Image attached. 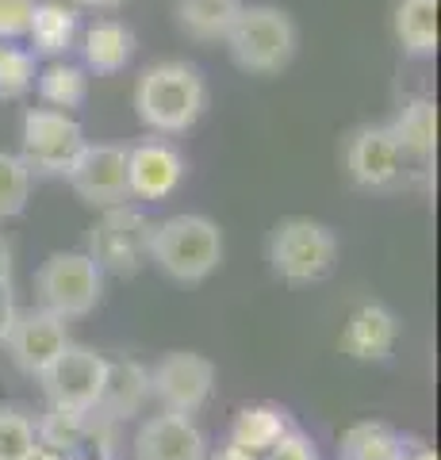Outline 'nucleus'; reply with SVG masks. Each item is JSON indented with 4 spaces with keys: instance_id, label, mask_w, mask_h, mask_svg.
Wrapping results in <instances>:
<instances>
[{
    "instance_id": "nucleus-22",
    "label": "nucleus",
    "mask_w": 441,
    "mask_h": 460,
    "mask_svg": "<svg viewBox=\"0 0 441 460\" xmlns=\"http://www.w3.org/2000/svg\"><path fill=\"white\" fill-rule=\"evenodd\" d=\"M246 8L242 0H177L181 31L196 42H219L231 31L238 12Z\"/></svg>"
},
{
    "instance_id": "nucleus-16",
    "label": "nucleus",
    "mask_w": 441,
    "mask_h": 460,
    "mask_svg": "<svg viewBox=\"0 0 441 460\" xmlns=\"http://www.w3.org/2000/svg\"><path fill=\"white\" fill-rule=\"evenodd\" d=\"M150 399V368L138 361H108L104 368V387L96 399V411L111 422H127L146 407Z\"/></svg>"
},
{
    "instance_id": "nucleus-12",
    "label": "nucleus",
    "mask_w": 441,
    "mask_h": 460,
    "mask_svg": "<svg viewBox=\"0 0 441 460\" xmlns=\"http://www.w3.org/2000/svg\"><path fill=\"white\" fill-rule=\"evenodd\" d=\"M184 154L165 138H146L127 150V192L135 199H169L184 181Z\"/></svg>"
},
{
    "instance_id": "nucleus-7",
    "label": "nucleus",
    "mask_w": 441,
    "mask_h": 460,
    "mask_svg": "<svg viewBox=\"0 0 441 460\" xmlns=\"http://www.w3.org/2000/svg\"><path fill=\"white\" fill-rule=\"evenodd\" d=\"M84 131L69 111L58 108H31L23 115V165L31 172H47V177H66L69 165L77 162V154L84 150Z\"/></svg>"
},
{
    "instance_id": "nucleus-19",
    "label": "nucleus",
    "mask_w": 441,
    "mask_h": 460,
    "mask_svg": "<svg viewBox=\"0 0 441 460\" xmlns=\"http://www.w3.org/2000/svg\"><path fill=\"white\" fill-rule=\"evenodd\" d=\"M284 429H288V414L273 402H250V407H242L231 422V445L238 449H246L253 456H265L273 445L284 438Z\"/></svg>"
},
{
    "instance_id": "nucleus-18",
    "label": "nucleus",
    "mask_w": 441,
    "mask_h": 460,
    "mask_svg": "<svg viewBox=\"0 0 441 460\" xmlns=\"http://www.w3.org/2000/svg\"><path fill=\"white\" fill-rule=\"evenodd\" d=\"M388 135L392 142L400 146V157H415V162H426L434 157V146H437V108L434 100H407L400 108V115L388 123Z\"/></svg>"
},
{
    "instance_id": "nucleus-26",
    "label": "nucleus",
    "mask_w": 441,
    "mask_h": 460,
    "mask_svg": "<svg viewBox=\"0 0 441 460\" xmlns=\"http://www.w3.org/2000/svg\"><path fill=\"white\" fill-rule=\"evenodd\" d=\"M31 196V169L23 165L20 154L0 150V219H16Z\"/></svg>"
},
{
    "instance_id": "nucleus-1",
    "label": "nucleus",
    "mask_w": 441,
    "mask_h": 460,
    "mask_svg": "<svg viewBox=\"0 0 441 460\" xmlns=\"http://www.w3.org/2000/svg\"><path fill=\"white\" fill-rule=\"evenodd\" d=\"M207 108V84L189 62H158L135 84L138 119L158 135H184Z\"/></svg>"
},
{
    "instance_id": "nucleus-15",
    "label": "nucleus",
    "mask_w": 441,
    "mask_h": 460,
    "mask_svg": "<svg viewBox=\"0 0 441 460\" xmlns=\"http://www.w3.org/2000/svg\"><path fill=\"white\" fill-rule=\"evenodd\" d=\"M400 323L384 304H361L341 330V353L353 361H384L395 349Z\"/></svg>"
},
{
    "instance_id": "nucleus-20",
    "label": "nucleus",
    "mask_w": 441,
    "mask_h": 460,
    "mask_svg": "<svg viewBox=\"0 0 441 460\" xmlns=\"http://www.w3.org/2000/svg\"><path fill=\"white\" fill-rule=\"evenodd\" d=\"M84 62L96 74H119L135 58V31L119 20H96L84 31Z\"/></svg>"
},
{
    "instance_id": "nucleus-30",
    "label": "nucleus",
    "mask_w": 441,
    "mask_h": 460,
    "mask_svg": "<svg viewBox=\"0 0 441 460\" xmlns=\"http://www.w3.org/2000/svg\"><path fill=\"white\" fill-rule=\"evenodd\" d=\"M16 299H12V280H0V345H4V334H8V326L12 319H16Z\"/></svg>"
},
{
    "instance_id": "nucleus-8",
    "label": "nucleus",
    "mask_w": 441,
    "mask_h": 460,
    "mask_svg": "<svg viewBox=\"0 0 441 460\" xmlns=\"http://www.w3.org/2000/svg\"><path fill=\"white\" fill-rule=\"evenodd\" d=\"M211 392H216V365H211L204 353L173 349L150 368V395L158 399L162 411H169V414L192 419V414L204 411Z\"/></svg>"
},
{
    "instance_id": "nucleus-21",
    "label": "nucleus",
    "mask_w": 441,
    "mask_h": 460,
    "mask_svg": "<svg viewBox=\"0 0 441 460\" xmlns=\"http://www.w3.org/2000/svg\"><path fill=\"white\" fill-rule=\"evenodd\" d=\"M395 42L410 58H430L437 50V0H400L392 16Z\"/></svg>"
},
{
    "instance_id": "nucleus-32",
    "label": "nucleus",
    "mask_w": 441,
    "mask_h": 460,
    "mask_svg": "<svg viewBox=\"0 0 441 460\" xmlns=\"http://www.w3.org/2000/svg\"><path fill=\"white\" fill-rule=\"evenodd\" d=\"M23 460H66V453H58V449H50V445L35 441V445H31V453H27Z\"/></svg>"
},
{
    "instance_id": "nucleus-6",
    "label": "nucleus",
    "mask_w": 441,
    "mask_h": 460,
    "mask_svg": "<svg viewBox=\"0 0 441 460\" xmlns=\"http://www.w3.org/2000/svg\"><path fill=\"white\" fill-rule=\"evenodd\" d=\"M150 238L154 223L135 208H104L89 234V257L101 272L111 277H135V272L150 261Z\"/></svg>"
},
{
    "instance_id": "nucleus-31",
    "label": "nucleus",
    "mask_w": 441,
    "mask_h": 460,
    "mask_svg": "<svg viewBox=\"0 0 441 460\" xmlns=\"http://www.w3.org/2000/svg\"><path fill=\"white\" fill-rule=\"evenodd\" d=\"M207 460H261V456H253V453H246V449H238V445H223L219 453H211Z\"/></svg>"
},
{
    "instance_id": "nucleus-14",
    "label": "nucleus",
    "mask_w": 441,
    "mask_h": 460,
    "mask_svg": "<svg viewBox=\"0 0 441 460\" xmlns=\"http://www.w3.org/2000/svg\"><path fill=\"white\" fill-rule=\"evenodd\" d=\"M135 456L138 460H207V441L192 419L162 411L138 426Z\"/></svg>"
},
{
    "instance_id": "nucleus-2",
    "label": "nucleus",
    "mask_w": 441,
    "mask_h": 460,
    "mask_svg": "<svg viewBox=\"0 0 441 460\" xmlns=\"http://www.w3.org/2000/svg\"><path fill=\"white\" fill-rule=\"evenodd\" d=\"M150 261L181 284H200L223 261V230L207 215H173L154 223Z\"/></svg>"
},
{
    "instance_id": "nucleus-13",
    "label": "nucleus",
    "mask_w": 441,
    "mask_h": 460,
    "mask_svg": "<svg viewBox=\"0 0 441 460\" xmlns=\"http://www.w3.org/2000/svg\"><path fill=\"white\" fill-rule=\"evenodd\" d=\"M346 169L361 189H392L403 172V157L388 127H357L346 142Z\"/></svg>"
},
{
    "instance_id": "nucleus-10",
    "label": "nucleus",
    "mask_w": 441,
    "mask_h": 460,
    "mask_svg": "<svg viewBox=\"0 0 441 460\" xmlns=\"http://www.w3.org/2000/svg\"><path fill=\"white\" fill-rule=\"evenodd\" d=\"M104 368H108V361L96 349L69 341L58 353V361L42 372L39 380H42V387H47L50 407L96 411V399H101V387H104Z\"/></svg>"
},
{
    "instance_id": "nucleus-28",
    "label": "nucleus",
    "mask_w": 441,
    "mask_h": 460,
    "mask_svg": "<svg viewBox=\"0 0 441 460\" xmlns=\"http://www.w3.org/2000/svg\"><path fill=\"white\" fill-rule=\"evenodd\" d=\"M35 16V0H0V42L27 39Z\"/></svg>"
},
{
    "instance_id": "nucleus-27",
    "label": "nucleus",
    "mask_w": 441,
    "mask_h": 460,
    "mask_svg": "<svg viewBox=\"0 0 441 460\" xmlns=\"http://www.w3.org/2000/svg\"><path fill=\"white\" fill-rule=\"evenodd\" d=\"M35 422L27 419L23 411L0 407V460H23L31 453V445L39 441Z\"/></svg>"
},
{
    "instance_id": "nucleus-11",
    "label": "nucleus",
    "mask_w": 441,
    "mask_h": 460,
    "mask_svg": "<svg viewBox=\"0 0 441 460\" xmlns=\"http://www.w3.org/2000/svg\"><path fill=\"white\" fill-rule=\"evenodd\" d=\"M4 345H8L12 361H16L27 376H42L69 345V334H66V323L58 314L31 307V311H16V319H12L8 334H4Z\"/></svg>"
},
{
    "instance_id": "nucleus-25",
    "label": "nucleus",
    "mask_w": 441,
    "mask_h": 460,
    "mask_svg": "<svg viewBox=\"0 0 441 460\" xmlns=\"http://www.w3.org/2000/svg\"><path fill=\"white\" fill-rule=\"evenodd\" d=\"M35 54L20 42H0V100H23L35 89Z\"/></svg>"
},
{
    "instance_id": "nucleus-3",
    "label": "nucleus",
    "mask_w": 441,
    "mask_h": 460,
    "mask_svg": "<svg viewBox=\"0 0 441 460\" xmlns=\"http://www.w3.org/2000/svg\"><path fill=\"white\" fill-rule=\"evenodd\" d=\"M223 42L246 74H280L295 54V23L273 4H246Z\"/></svg>"
},
{
    "instance_id": "nucleus-17",
    "label": "nucleus",
    "mask_w": 441,
    "mask_h": 460,
    "mask_svg": "<svg viewBox=\"0 0 441 460\" xmlns=\"http://www.w3.org/2000/svg\"><path fill=\"white\" fill-rule=\"evenodd\" d=\"M27 39H31L35 58H62L77 39V8L66 0H35Z\"/></svg>"
},
{
    "instance_id": "nucleus-4",
    "label": "nucleus",
    "mask_w": 441,
    "mask_h": 460,
    "mask_svg": "<svg viewBox=\"0 0 441 460\" xmlns=\"http://www.w3.org/2000/svg\"><path fill=\"white\" fill-rule=\"evenodd\" d=\"M39 307L58 319H84L93 314L104 296V272L89 253H50L35 272Z\"/></svg>"
},
{
    "instance_id": "nucleus-9",
    "label": "nucleus",
    "mask_w": 441,
    "mask_h": 460,
    "mask_svg": "<svg viewBox=\"0 0 441 460\" xmlns=\"http://www.w3.org/2000/svg\"><path fill=\"white\" fill-rule=\"evenodd\" d=\"M69 189H74L89 208H119L131 199L127 192V146L116 142H84L77 162L66 172Z\"/></svg>"
},
{
    "instance_id": "nucleus-29",
    "label": "nucleus",
    "mask_w": 441,
    "mask_h": 460,
    "mask_svg": "<svg viewBox=\"0 0 441 460\" xmlns=\"http://www.w3.org/2000/svg\"><path fill=\"white\" fill-rule=\"evenodd\" d=\"M265 460H315V441L300 429H284V438L265 453Z\"/></svg>"
},
{
    "instance_id": "nucleus-5",
    "label": "nucleus",
    "mask_w": 441,
    "mask_h": 460,
    "mask_svg": "<svg viewBox=\"0 0 441 460\" xmlns=\"http://www.w3.org/2000/svg\"><path fill=\"white\" fill-rule=\"evenodd\" d=\"M334 257H338V238L319 219L292 215V219H280L273 234H269V265H273L277 277L292 284H311L326 277Z\"/></svg>"
},
{
    "instance_id": "nucleus-34",
    "label": "nucleus",
    "mask_w": 441,
    "mask_h": 460,
    "mask_svg": "<svg viewBox=\"0 0 441 460\" xmlns=\"http://www.w3.org/2000/svg\"><path fill=\"white\" fill-rule=\"evenodd\" d=\"M77 4H84V8H119L123 0H77Z\"/></svg>"
},
{
    "instance_id": "nucleus-23",
    "label": "nucleus",
    "mask_w": 441,
    "mask_h": 460,
    "mask_svg": "<svg viewBox=\"0 0 441 460\" xmlns=\"http://www.w3.org/2000/svg\"><path fill=\"white\" fill-rule=\"evenodd\" d=\"M35 84H39V96L58 111H74L84 104V96H89V77H84V69L69 66V62H50L47 69H39Z\"/></svg>"
},
{
    "instance_id": "nucleus-33",
    "label": "nucleus",
    "mask_w": 441,
    "mask_h": 460,
    "mask_svg": "<svg viewBox=\"0 0 441 460\" xmlns=\"http://www.w3.org/2000/svg\"><path fill=\"white\" fill-rule=\"evenodd\" d=\"M0 280H12V250L4 238H0Z\"/></svg>"
},
{
    "instance_id": "nucleus-24",
    "label": "nucleus",
    "mask_w": 441,
    "mask_h": 460,
    "mask_svg": "<svg viewBox=\"0 0 441 460\" xmlns=\"http://www.w3.org/2000/svg\"><path fill=\"white\" fill-rule=\"evenodd\" d=\"M400 438H395V429H388L384 422H357L346 429V438H341V453L346 460H392L400 453Z\"/></svg>"
}]
</instances>
